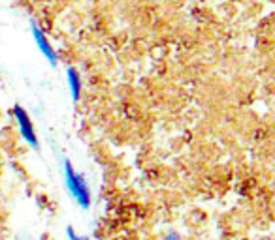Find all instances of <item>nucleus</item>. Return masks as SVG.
Masks as SVG:
<instances>
[{"label": "nucleus", "mask_w": 275, "mask_h": 240, "mask_svg": "<svg viewBox=\"0 0 275 240\" xmlns=\"http://www.w3.org/2000/svg\"><path fill=\"white\" fill-rule=\"evenodd\" d=\"M64 182L68 188L70 195L81 209L87 210L93 203V191L89 188V182L85 180L81 173H77L70 161H64Z\"/></svg>", "instance_id": "nucleus-1"}, {"label": "nucleus", "mask_w": 275, "mask_h": 240, "mask_svg": "<svg viewBox=\"0 0 275 240\" xmlns=\"http://www.w3.org/2000/svg\"><path fill=\"white\" fill-rule=\"evenodd\" d=\"M13 117H15V120H17L19 131H21L23 139H25L31 147H34V148L40 147V143H38V135H36V129H34V124H32L31 117H29V113H26L21 105H15V107H13Z\"/></svg>", "instance_id": "nucleus-2"}, {"label": "nucleus", "mask_w": 275, "mask_h": 240, "mask_svg": "<svg viewBox=\"0 0 275 240\" xmlns=\"http://www.w3.org/2000/svg\"><path fill=\"white\" fill-rule=\"evenodd\" d=\"M166 240H183L181 234L177 233V231H170L168 234H166Z\"/></svg>", "instance_id": "nucleus-6"}, {"label": "nucleus", "mask_w": 275, "mask_h": 240, "mask_svg": "<svg viewBox=\"0 0 275 240\" xmlns=\"http://www.w3.org/2000/svg\"><path fill=\"white\" fill-rule=\"evenodd\" d=\"M66 77H68V85H70V92H72V99L77 101V99L81 98V88H83V83H81V75L75 68H68L66 72Z\"/></svg>", "instance_id": "nucleus-4"}, {"label": "nucleus", "mask_w": 275, "mask_h": 240, "mask_svg": "<svg viewBox=\"0 0 275 240\" xmlns=\"http://www.w3.org/2000/svg\"><path fill=\"white\" fill-rule=\"evenodd\" d=\"M66 234H68L70 240H89L87 236H81V234H77L72 227H68V231H66Z\"/></svg>", "instance_id": "nucleus-5"}, {"label": "nucleus", "mask_w": 275, "mask_h": 240, "mask_svg": "<svg viewBox=\"0 0 275 240\" xmlns=\"http://www.w3.org/2000/svg\"><path fill=\"white\" fill-rule=\"evenodd\" d=\"M31 28H32V36H34V42H36L38 49L42 51V55L47 58V60L55 66L57 60H59V55H57V51L53 49V45H51V42L47 40V36H45V32L40 28V26L36 25V23H31Z\"/></svg>", "instance_id": "nucleus-3"}]
</instances>
